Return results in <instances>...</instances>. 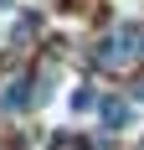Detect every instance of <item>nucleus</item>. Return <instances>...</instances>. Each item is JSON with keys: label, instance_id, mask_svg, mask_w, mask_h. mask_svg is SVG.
<instances>
[{"label": "nucleus", "instance_id": "nucleus-5", "mask_svg": "<svg viewBox=\"0 0 144 150\" xmlns=\"http://www.w3.org/2000/svg\"><path fill=\"white\" fill-rule=\"evenodd\" d=\"M139 52H144V36H139Z\"/></svg>", "mask_w": 144, "mask_h": 150}, {"label": "nucleus", "instance_id": "nucleus-1", "mask_svg": "<svg viewBox=\"0 0 144 150\" xmlns=\"http://www.w3.org/2000/svg\"><path fill=\"white\" fill-rule=\"evenodd\" d=\"M26 109H31V83L26 78H10L0 88V114H26Z\"/></svg>", "mask_w": 144, "mask_h": 150}, {"label": "nucleus", "instance_id": "nucleus-6", "mask_svg": "<svg viewBox=\"0 0 144 150\" xmlns=\"http://www.w3.org/2000/svg\"><path fill=\"white\" fill-rule=\"evenodd\" d=\"M139 98H144V88H139Z\"/></svg>", "mask_w": 144, "mask_h": 150}, {"label": "nucleus", "instance_id": "nucleus-4", "mask_svg": "<svg viewBox=\"0 0 144 150\" xmlns=\"http://www.w3.org/2000/svg\"><path fill=\"white\" fill-rule=\"evenodd\" d=\"M10 11H15V0H0V16H10Z\"/></svg>", "mask_w": 144, "mask_h": 150}, {"label": "nucleus", "instance_id": "nucleus-3", "mask_svg": "<svg viewBox=\"0 0 144 150\" xmlns=\"http://www.w3.org/2000/svg\"><path fill=\"white\" fill-rule=\"evenodd\" d=\"M98 104H103V98H98L93 83H72V88H67V109H72V114H93Z\"/></svg>", "mask_w": 144, "mask_h": 150}, {"label": "nucleus", "instance_id": "nucleus-2", "mask_svg": "<svg viewBox=\"0 0 144 150\" xmlns=\"http://www.w3.org/2000/svg\"><path fill=\"white\" fill-rule=\"evenodd\" d=\"M98 114H103L108 129H129V124H134V104H124V98H103Z\"/></svg>", "mask_w": 144, "mask_h": 150}]
</instances>
